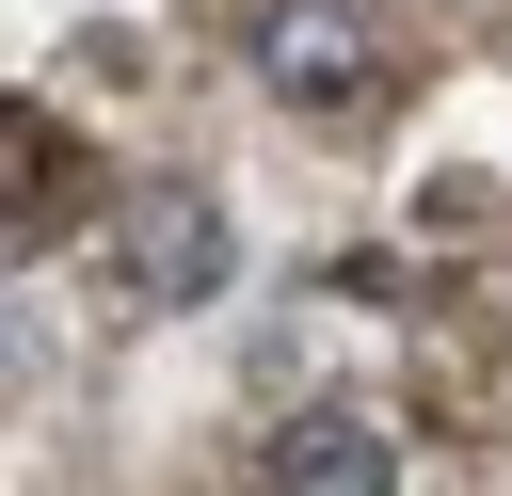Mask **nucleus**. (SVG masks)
Returning a JSON list of instances; mask_svg holds the SVG:
<instances>
[{"mask_svg":"<svg viewBox=\"0 0 512 496\" xmlns=\"http://www.w3.org/2000/svg\"><path fill=\"white\" fill-rule=\"evenodd\" d=\"M240 64H256V96H288V112H368V96H384V48H368L352 0H256V16H240Z\"/></svg>","mask_w":512,"mask_h":496,"instance_id":"f257e3e1","label":"nucleus"},{"mask_svg":"<svg viewBox=\"0 0 512 496\" xmlns=\"http://www.w3.org/2000/svg\"><path fill=\"white\" fill-rule=\"evenodd\" d=\"M48 208H64V128L16 112V240H48Z\"/></svg>","mask_w":512,"mask_h":496,"instance_id":"20e7f679","label":"nucleus"},{"mask_svg":"<svg viewBox=\"0 0 512 496\" xmlns=\"http://www.w3.org/2000/svg\"><path fill=\"white\" fill-rule=\"evenodd\" d=\"M112 272H128V304H208L224 272H240V240H224V208L192 192V176H144L128 208H112Z\"/></svg>","mask_w":512,"mask_h":496,"instance_id":"f03ea898","label":"nucleus"},{"mask_svg":"<svg viewBox=\"0 0 512 496\" xmlns=\"http://www.w3.org/2000/svg\"><path fill=\"white\" fill-rule=\"evenodd\" d=\"M496 368H512V320H496Z\"/></svg>","mask_w":512,"mask_h":496,"instance_id":"39448f33","label":"nucleus"},{"mask_svg":"<svg viewBox=\"0 0 512 496\" xmlns=\"http://www.w3.org/2000/svg\"><path fill=\"white\" fill-rule=\"evenodd\" d=\"M272 496H400V448L352 416V400H304L272 432Z\"/></svg>","mask_w":512,"mask_h":496,"instance_id":"7ed1b4c3","label":"nucleus"}]
</instances>
